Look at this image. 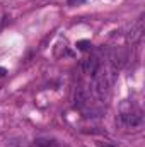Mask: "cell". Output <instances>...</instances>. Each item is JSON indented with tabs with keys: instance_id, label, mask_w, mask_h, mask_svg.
Masks as SVG:
<instances>
[{
	"instance_id": "obj_9",
	"label": "cell",
	"mask_w": 145,
	"mask_h": 147,
	"mask_svg": "<svg viewBox=\"0 0 145 147\" xmlns=\"http://www.w3.org/2000/svg\"><path fill=\"white\" fill-rule=\"evenodd\" d=\"M3 75H7V69H3V67H0V77H3Z\"/></svg>"
},
{
	"instance_id": "obj_5",
	"label": "cell",
	"mask_w": 145,
	"mask_h": 147,
	"mask_svg": "<svg viewBox=\"0 0 145 147\" xmlns=\"http://www.w3.org/2000/svg\"><path fill=\"white\" fill-rule=\"evenodd\" d=\"M101 65H99V57L97 55H91V57H85L84 60H82V70L84 74H87V75H94L96 70L99 69Z\"/></svg>"
},
{
	"instance_id": "obj_2",
	"label": "cell",
	"mask_w": 145,
	"mask_h": 147,
	"mask_svg": "<svg viewBox=\"0 0 145 147\" xmlns=\"http://www.w3.org/2000/svg\"><path fill=\"white\" fill-rule=\"evenodd\" d=\"M126 60H128V53H126V50L123 46H116V48H113L109 51V62H111V65H113L114 70L125 67Z\"/></svg>"
},
{
	"instance_id": "obj_8",
	"label": "cell",
	"mask_w": 145,
	"mask_h": 147,
	"mask_svg": "<svg viewBox=\"0 0 145 147\" xmlns=\"http://www.w3.org/2000/svg\"><path fill=\"white\" fill-rule=\"evenodd\" d=\"M75 46H77V50H80V51H87V50H91V48H92L91 41H87V39H80V41H77V43H75Z\"/></svg>"
},
{
	"instance_id": "obj_3",
	"label": "cell",
	"mask_w": 145,
	"mask_h": 147,
	"mask_svg": "<svg viewBox=\"0 0 145 147\" xmlns=\"http://www.w3.org/2000/svg\"><path fill=\"white\" fill-rule=\"evenodd\" d=\"M121 121L125 123V125H128V127H138V125H142V121H144V116H142V113L140 110H130V111H121Z\"/></svg>"
},
{
	"instance_id": "obj_7",
	"label": "cell",
	"mask_w": 145,
	"mask_h": 147,
	"mask_svg": "<svg viewBox=\"0 0 145 147\" xmlns=\"http://www.w3.org/2000/svg\"><path fill=\"white\" fill-rule=\"evenodd\" d=\"M34 144L38 147H56V142L51 140V139H36Z\"/></svg>"
},
{
	"instance_id": "obj_4",
	"label": "cell",
	"mask_w": 145,
	"mask_h": 147,
	"mask_svg": "<svg viewBox=\"0 0 145 147\" xmlns=\"http://www.w3.org/2000/svg\"><path fill=\"white\" fill-rule=\"evenodd\" d=\"M89 103H91V96H89V91H87V87H84V86H80V87H77L75 89V92H73V105L77 106V108H85V106H89Z\"/></svg>"
},
{
	"instance_id": "obj_6",
	"label": "cell",
	"mask_w": 145,
	"mask_h": 147,
	"mask_svg": "<svg viewBox=\"0 0 145 147\" xmlns=\"http://www.w3.org/2000/svg\"><path fill=\"white\" fill-rule=\"evenodd\" d=\"M144 34V19H138L133 26H132V29H130V33H128V41L133 45V43H137L140 38Z\"/></svg>"
},
{
	"instance_id": "obj_1",
	"label": "cell",
	"mask_w": 145,
	"mask_h": 147,
	"mask_svg": "<svg viewBox=\"0 0 145 147\" xmlns=\"http://www.w3.org/2000/svg\"><path fill=\"white\" fill-rule=\"evenodd\" d=\"M92 91H94V94H96V98L99 101H106L109 98L111 79H109V74L104 69H101V67L92 75Z\"/></svg>"
}]
</instances>
